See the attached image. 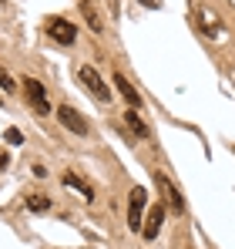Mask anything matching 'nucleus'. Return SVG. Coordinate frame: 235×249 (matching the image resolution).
<instances>
[{
	"mask_svg": "<svg viewBox=\"0 0 235 249\" xmlns=\"http://www.w3.org/2000/svg\"><path fill=\"white\" fill-rule=\"evenodd\" d=\"M148 206V192L141 189V185H134L131 192H128V229L131 232H141V226H145V219H141V212Z\"/></svg>",
	"mask_w": 235,
	"mask_h": 249,
	"instance_id": "obj_1",
	"label": "nucleus"
},
{
	"mask_svg": "<svg viewBox=\"0 0 235 249\" xmlns=\"http://www.w3.org/2000/svg\"><path fill=\"white\" fill-rule=\"evenodd\" d=\"M78 78H81V84H84V88H87V91H91L98 101H101V105H108V101H111V88L104 84V78H101V74H98L91 64H84V68H81Z\"/></svg>",
	"mask_w": 235,
	"mask_h": 249,
	"instance_id": "obj_2",
	"label": "nucleus"
},
{
	"mask_svg": "<svg viewBox=\"0 0 235 249\" xmlns=\"http://www.w3.org/2000/svg\"><path fill=\"white\" fill-rule=\"evenodd\" d=\"M24 94H27V105L34 108V115H50V105H47V91L44 84L34 78H24Z\"/></svg>",
	"mask_w": 235,
	"mask_h": 249,
	"instance_id": "obj_3",
	"label": "nucleus"
},
{
	"mask_svg": "<svg viewBox=\"0 0 235 249\" xmlns=\"http://www.w3.org/2000/svg\"><path fill=\"white\" fill-rule=\"evenodd\" d=\"M47 34H50V41H57V44H74L78 41V27H74L71 20H64V17H54V20L47 24Z\"/></svg>",
	"mask_w": 235,
	"mask_h": 249,
	"instance_id": "obj_4",
	"label": "nucleus"
},
{
	"mask_svg": "<svg viewBox=\"0 0 235 249\" xmlns=\"http://www.w3.org/2000/svg\"><path fill=\"white\" fill-rule=\"evenodd\" d=\"M57 122L64 124L67 131H74V135H87V122L81 118L71 105H61V108H57Z\"/></svg>",
	"mask_w": 235,
	"mask_h": 249,
	"instance_id": "obj_5",
	"label": "nucleus"
},
{
	"mask_svg": "<svg viewBox=\"0 0 235 249\" xmlns=\"http://www.w3.org/2000/svg\"><path fill=\"white\" fill-rule=\"evenodd\" d=\"M155 182H158V189H161V196L168 199V206L175 209V212H185V199L178 196V189H175V185H171V182H168L161 172H155Z\"/></svg>",
	"mask_w": 235,
	"mask_h": 249,
	"instance_id": "obj_6",
	"label": "nucleus"
},
{
	"mask_svg": "<svg viewBox=\"0 0 235 249\" xmlns=\"http://www.w3.org/2000/svg\"><path fill=\"white\" fill-rule=\"evenodd\" d=\"M161 222H165V206H155L148 212L145 226H141V236H145V239H155L158 232H161Z\"/></svg>",
	"mask_w": 235,
	"mask_h": 249,
	"instance_id": "obj_7",
	"label": "nucleus"
},
{
	"mask_svg": "<svg viewBox=\"0 0 235 249\" xmlns=\"http://www.w3.org/2000/svg\"><path fill=\"white\" fill-rule=\"evenodd\" d=\"M81 14H84V20H87L91 34H104V20H101V14H98L94 0H81Z\"/></svg>",
	"mask_w": 235,
	"mask_h": 249,
	"instance_id": "obj_8",
	"label": "nucleus"
},
{
	"mask_svg": "<svg viewBox=\"0 0 235 249\" xmlns=\"http://www.w3.org/2000/svg\"><path fill=\"white\" fill-rule=\"evenodd\" d=\"M115 88H118V91H121V98H124V101H128L131 108H141V94H138V91L131 88V81H128V78H124L121 71H118V74H115Z\"/></svg>",
	"mask_w": 235,
	"mask_h": 249,
	"instance_id": "obj_9",
	"label": "nucleus"
},
{
	"mask_svg": "<svg viewBox=\"0 0 235 249\" xmlns=\"http://www.w3.org/2000/svg\"><path fill=\"white\" fill-rule=\"evenodd\" d=\"M195 17H198V24H201V31H205V37H218V34H222V24H218L205 7H195Z\"/></svg>",
	"mask_w": 235,
	"mask_h": 249,
	"instance_id": "obj_10",
	"label": "nucleus"
},
{
	"mask_svg": "<svg viewBox=\"0 0 235 249\" xmlns=\"http://www.w3.org/2000/svg\"><path fill=\"white\" fill-rule=\"evenodd\" d=\"M64 185H67V189H74L78 196H84V202H91V199H94V189H91L84 178H78L74 172H64Z\"/></svg>",
	"mask_w": 235,
	"mask_h": 249,
	"instance_id": "obj_11",
	"label": "nucleus"
},
{
	"mask_svg": "<svg viewBox=\"0 0 235 249\" xmlns=\"http://www.w3.org/2000/svg\"><path fill=\"white\" fill-rule=\"evenodd\" d=\"M124 122H128V128H131L138 138H148V124L138 118V111H134V108H128V111H124Z\"/></svg>",
	"mask_w": 235,
	"mask_h": 249,
	"instance_id": "obj_12",
	"label": "nucleus"
},
{
	"mask_svg": "<svg viewBox=\"0 0 235 249\" xmlns=\"http://www.w3.org/2000/svg\"><path fill=\"white\" fill-rule=\"evenodd\" d=\"M27 209H31V212H47V209H50V196H44V192L27 196Z\"/></svg>",
	"mask_w": 235,
	"mask_h": 249,
	"instance_id": "obj_13",
	"label": "nucleus"
},
{
	"mask_svg": "<svg viewBox=\"0 0 235 249\" xmlns=\"http://www.w3.org/2000/svg\"><path fill=\"white\" fill-rule=\"evenodd\" d=\"M3 138H7L10 145H24V135H20L17 128H7V131H3Z\"/></svg>",
	"mask_w": 235,
	"mask_h": 249,
	"instance_id": "obj_14",
	"label": "nucleus"
},
{
	"mask_svg": "<svg viewBox=\"0 0 235 249\" xmlns=\"http://www.w3.org/2000/svg\"><path fill=\"white\" fill-rule=\"evenodd\" d=\"M0 88H3V91H7V94H10V91H14V81H10V78H7V74H3V78H0Z\"/></svg>",
	"mask_w": 235,
	"mask_h": 249,
	"instance_id": "obj_15",
	"label": "nucleus"
},
{
	"mask_svg": "<svg viewBox=\"0 0 235 249\" xmlns=\"http://www.w3.org/2000/svg\"><path fill=\"white\" fill-rule=\"evenodd\" d=\"M138 3H145V7H151V10H155V7L161 3V0H138Z\"/></svg>",
	"mask_w": 235,
	"mask_h": 249,
	"instance_id": "obj_16",
	"label": "nucleus"
},
{
	"mask_svg": "<svg viewBox=\"0 0 235 249\" xmlns=\"http://www.w3.org/2000/svg\"><path fill=\"white\" fill-rule=\"evenodd\" d=\"M10 165V159H7V155H3V152H0V172H3V168Z\"/></svg>",
	"mask_w": 235,
	"mask_h": 249,
	"instance_id": "obj_17",
	"label": "nucleus"
},
{
	"mask_svg": "<svg viewBox=\"0 0 235 249\" xmlns=\"http://www.w3.org/2000/svg\"><path fill=\"white\" fill-rule=\"evenodd\" d=\"M3 74H7V71H3V68H0V78H3Z\"/></svg>",
	"mask_w": 235,
	"mask_h": 249,
	"instance_id": "obj_18",
	"label": "nucleus"
},
{
	"mask_svg": "<svg viewBox=\"0 0 235 249\" xmlns=\"http://www.w3.org/2000/svg\"><path fill=\"white\" fill-rule=\"evenodd\" d=\"M232 152H235V145H232Z\"/></svg>",
	"mask_w": 235,
	"mask_h": 249,
	"instance_id": "obj_19",
	"label": "nucleus"
},
{
	"mask_svg": "<svg viewBox=\"0 0 235 249\" xmlns=\"http://www.w3.org/2000/svg\"><path fill=\"white\" fill-rule=\"evenodd\" d=\"M0 3H3V0H0Z\"/></svg>",
	"mask_w": 235,
	"mask_h": 249,
	"instance_id": "obj_20",
	"label": "nucleus"
}]
</instances>
